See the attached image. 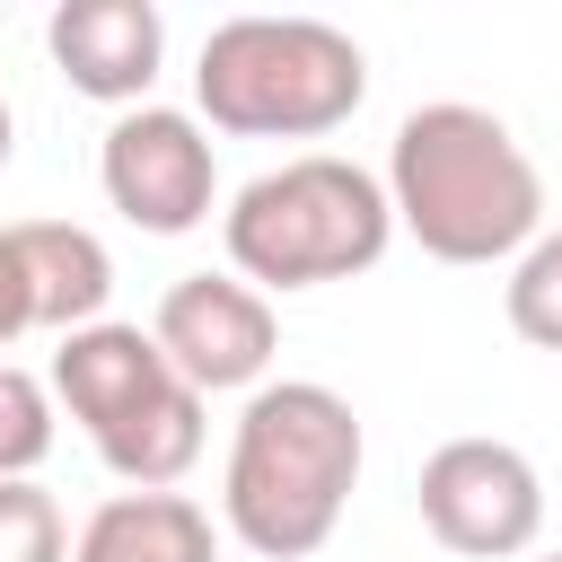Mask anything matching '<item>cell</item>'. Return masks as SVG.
<instances>
[{
    "instance_id": "cell-3",
    "label": "cell",
    "mask_w": 562,
    "mask_h": 562,
    "mask_svg": "<svg viewBox=\"0 0 562 562\" xmlns=\"http://www.w3.org/2000/svg\"><path fill=\"white\" fill-rule=\"evenodd\" d=\"M220 237H228V263L246 281H263V290H316V281H351V272H369L386 255L395 202H386V184L369 167H351L334 149H307V158L255 176L228 202Z\"/></svg>"
},
{
    "instance_id": "cell-15",
    "label": "cell",
    "mask_w": 562,
    "mask_h": 562,
    "mask_svg": "<svg viewBox=\"0 0 562 562\" xmlns=\"http://www.w3.org/2000/svg\"><path fill=\"white\" fill-rule=\"evenodd\" d=\"M35 325V281H26V255H18V228H0V351Z\"/></svg>"
},
{
    "instance_id": "cell-10",
    "label": "cell",
    "mask_w": 562,
    "mask_h": 562,
    "mask_svg": "<svg viewBox=\"0 0 562 562\" xmlns=\"http://www.w3.org/2000/svg\"><path fill=\"white\" fill-rule=\"evenodd\" d=\"M18 255H26V281H35V325H53V334L105 325L114 255H105L88 228H70V220H26V228H18Z\"/></svg>"
},
{
    "instance_id": "cell-8",
    "label": "cell",
    "mask_w": 562,
    "mask_h": 562,
    "mask_svg": "<svg viewBox=\"0 0 562 562\" xmlns=\"http://www.w3.org/2000/svg\"><path fill=\"white\" fill-rule=\"evenodd\" d=\"M176 386H184L176 360H167L158 334H140V325H79V334H61V351H53V395L70 404V422H79L97 448H114V439H123L140 413H158Z\"/></svg>"
},
{
    "instance_id": "cell-6",
    "label": "cell",
    "mask_w": 562,
    "mask_h": 562,
    "mask_svg": "<svg viewBox=\"0 0 562 562\" xmlns=\"http://www.w3.org/2000/svg\"><path fill=\"white\" fill-rule=\"evenodd\" d=\"M97 176H105V202H114L132 228H149V237L202 228V220H211V184H220L202 123L176 114V105H132V114L105 132V149H97Z\"/></svg>"
},
{
    "instance_id": "cell-12",
    "label": "cell",
    "mask_w": 562,
    "mask_h": 562,
    "mask_svg": "<svg viewBox=\"0 0 562 562\" xmlns=\"http://www.w3.org/2000/svg\"><path fill=\"white\" fill-rule=\"evenodd\" d=\"M509 325H518V342L562 351V228H544L509 263Z\"/></svg>"
},
{
    "instance_id": "cell-1",
    "label": "cell",
    "mask_w": 562,
    "mask_h": 562,
    "mask_svg": "<svg viewBox=\"0 0 562 562\" xmlns=\"http://www.w3.org/2000/svg\"><path fill=\"white\" fill-rule=\"evenodd\" d=\"M395 228L422 237L439 263H501L544 237V176L483 105H413L386 149Z\"/></svg>"
},
{
    "instance_id": "cell-13",
    "label": "cell",
    "mask_w": 562,
    "mask_h": 562,
    "mask_svg": "<svg viewBox=\"0 0 562 562\" xmlns=\"http://www.w3.org/2000/svg\"><path fill=\"white\" fill-rule=\"evenodd\" d=\"M44 448H53V395L0 360V483H35Z\"/></svg>"
},
{
    "instance_id": "cell-16",
    "label": "cell",
    "mask_w": 562,
    "mask_h": 562,
    "mask_svg": "<svg viewBox=\"0 0 562 562\" xmlns=\"http://www.w3.org/2000/svg\"><path fill=\"white\" fill-rule=\"evenodd\" d=\"M9 149H18V114H9V97H0V167H9Z\"/></svg>"
},
{
    "instance_id": "cell-7",
    "label": "cell",
    "mask_w": 562,
    "mask_h": 562,
    "mask_svg": "<svg viewBox=\"0 0 562 562\" xmlns=\"http://www.w3.org/2000/svg\"><path fill=\"white\" fill-rule=\"evenodd\" d=\"M149 334H158V351L176 360V378H184L193 395L263 386L272 342H281L263 290H255V281H228V272H184V281H167Z\"/></svg>"
},
{
    "instance_id": "cell-5",
    "label": "cell",
    "mask_w": 562,
    "mask_h": 562,
    "mask_svg": "<svg viewBox=\"0 0 562 562\" xmlns=\"http://www.w3.org/2000/svg\"><path fill=\"white\" fill-rule=\"evenodd\" d=\"M422 527L465 562H509L544 527V483L509 439H448L422 465Z\"/></svg>"
},
{
    "instance_id": "cell-14",
    "label": "cell",
    "mask_w": 562,
    "mask_h": 562,
    "mask_svg": "<svg viewBox=\"0 0 562 562\" xmlns=\"http://www.w3.org/2000/svg\"><path fill=\"white\" fill-rule=\"evenodd\" d=\"M0 562H70L61 501L44 483H0Z\"/></svg>"
},
{
    "instance_id": "cell-11",
    "label": "cell",
    "mask_w": 562,
    "mask_h": 562,
    "mask_svg": "<svg viewBox=\"0 0 562 562\" xmlns=\"http://www.w3.org/2000/svg\"><path fill=\"white\" fill-rule=\"evenodd\" d=\"M211 553H220L211 518L184 492H114L70 544V562H211Z\"/></svg>"
},
{
    "instance_id": "cell-17",
    "label": "cell",
    "mask_w": 562,
    "mask_h": 562,
    "mask_svg": "<svg viewBox=\"0 0 562 562\" xmlns=\"http://www.w3.org/2000/svg\"><path fill=\"white\" fill-rule=\"evenodd\" d=\"M544 562H562V553H544Z\"/></svg>"
},
{
    "instance_id": "cell-2",
    "label": "cell",
    "mask_w": 562,
    "mask_h": 562,
    "mask_svg": "<svg viewBox=\"0 0 562 562\" xmlns=\"http://www.w3.org/2000/svg\"><path fill=\"white\" fill-rule=\"evenodd\" d=\"M360 483V422L334 386L316 378H281L255 386L228 439V536L263 562H299L342 527V501Z\"/></svg>"
},
{
    "instance_id": "cell-4",
    "label": "cell",
    "mask_w": 562,
    "mask_h": 562,
    "mask_svg": "<svg viewBox=\"0 0 562 562\" xmlns=\"http://www.w3.org/2000/svg\"><path fill=\"white\" fill-rule=\"evenodd\" d=\"M193 97L220 132L316 140L360 114L369 61L325 18H228V26H211V44L193 61Z\"/></svg>"
},
{
    "instance_id": "cell-9",
    "label": "cell",
    "mask_w": 562,
    "mask_h": 562,
    "mask_svg": "<svg viewBox=\"0 0 562 562\" xmlns=\"http://www.w3.org/2000/svg\"><path fill=\"white\" fill-rule=\"evenodd\" d=\"M61 79L97 105H140L149 79H158V53H167V26L149 0H61L53 26H44Z\"/></svg>"
}]
</instances>
